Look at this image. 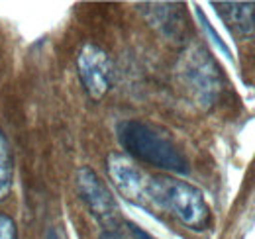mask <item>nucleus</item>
<instances>
[{
    "mask_svg": "<svg viewBox=\"0 0 255 239\" xmlns=\"http://www.w3.org/2000/svg\"><path fill=\"white\" fill-rule=\"evenodd\" d=\"M108 175L118 188V192L137 206L149 208V180L151 177L145 175L131 159L120 153L108 155Z\"/></svg>",
    "mask_w": 255,
    "mask_h": 239,
    "instance_id": "39448f33",
    "label": "nucleus"
},
{
    "mask_svg": "<svg viewBox=\"0 0 255 239\" xmlns=\"http://www.w3.org/2000/svg\"><path fill=\"white\" fill-rule=\"evenodd\" d=\"M0 239H18L16 224L6 214H0Z\"/></svg>",
    "mask_w": 255,
    "mask_h": 239,
    "instance_id": "9d476101",
    "label": "nucleus"
},
{
    "mask_svg": "<svg viewBox=\"0 0 255 239\" xmlns=\"http://www.w3.org/2000/svg\"><path fill=\"white\" fill-rule=\"evenodd\" d=\"M75 180H77V190H79L83 202L87 204V208L91 210V214L95 216L96 222L102 228H106L108 232L118 228V224H120V208H118L112 192L100 180V177L91 167H81L77 171Z\"/></svg>",
    "mask_w": 255,
    "mask_h": 239,
    "instance_id": "20e7f679",
    "label": "nucleus"
},
{
    "mask_svg": "<svg viewBox=\"0 0 255 239\" xmlns=\"http://www.w3.org/2000/svg\"><path fill=\"white\" fill-rule=\"evenodd\" d=\"M77 67L89 96L93 100H100L112 85V63L108 55L95 43H87L79 53Z\"/></svg>",
    "mask_w": 255,
    "mask_h": 239,
    "instance_id": "423d86ee",
    "label": "nucleus"
},
{
    "mask_svg": "<svg viewBox=\"0 0 255 239\" xmlns=\"http://www.w3.org/2000/svg\"><path fill=\"white\" fill-rule=\"evenodd\" d=\"M12 179V157H10V145L0 129V196L8 190Z\"/></svg>",
    "mask_w": 255,
    "mask_h": 239,
    "instance_id": "6e6552de",
    "label": "nucleus"
},
{
    "mask_svg": "<svg viewBox=\"0 0 255 239\" xmlns=\"http://www.w3.org/2000/svg\"><path fill=\"white\" fill-rule=\"evenodd\" d=\"M196 16H198V20H200V24H202V28H204V30H206V33H208V37H210V39L214 41V45H216V47H218V49L222 51L224 55L228 57V59L232 61V53H230V47H228V45L224 43V39H222V37H220V35L216 33V30H214L212 26H210V22L206 20V16L202 14V10H200V8H196Z\"/></svg>",
    "mask_w": 255,
    "mask_h": 239,
    "instance_id": "1a4fd4ad",
    "label": "nucleus"
},
{
    "mask_svg": "<svg viewBox=\"0 0 255 239\" xmlns=\"http://www.w3.org/2000/svg\"><path fill=\"white\" fill-rule=\"evenodd\" d=\"M149 208L169 212L194 232H202L210 226V208L206 204L204 194L187 180L151 177Z\"/></svg>",
    "mask_w": 255,
    "mask_h": 239,
    "instance_id": "f03ea898",
    "label": "nucleus"
},
{
    "mask_svg": "<svg viewBox=\"0 0 255 239\" xmlns=\"http://www.w3.org/2000/svg\"><path fill=\"white\" fill-rule=\"evenodd\" d=\"M179 69H181L179 71L181 79L194 98V102L200 104L202 108L212 106L220 94L222 81H220V71L214 59L208 55V51L198 45L191 47L189 51H185Z\"/></svg>",
    "mask_w": 255,
    "mask_h": 239,
    "instance_id": "7ed1b4c3",
    "label": "nucleus"
},
{
    "mask_svg": "<svg viewBox=\"0 0 255 239\" xmlns=\"http://www.w3.org/2000/svg\"><path fill=\"white\" fill-rule=\"evenodd\" d=\"M100 239H122V238H118L114 232H106V234H102V238Z\"/></svg>",
    "mask_w": 255,
    "mask_h": 239,
    "instance_id": "f8f14e48",
    "label": "nucleus"
},
{
    "mask_svg": "<svg viewBox=\"0 0 255 239\" xmlns=\"http://www.w3.org/2000/svg\"><path fill=\"white\" fill-rule=\"evenodd\" d=\"M212 6L232 35L242 41H255L254 2H212Z\"/></svg>",
    "mask_w": 255,
    "mask_h": 239,
    "instance_id": "0eeeda50",
    "label": "nucleus"
},
{
    "mask_svg": "<svg viewBox=\"0 0 255 239\" xmlns=\"http://www.w3.org/2000/svg\"><path fill=\"white\" fill-rule=\"evenodd\" d=\"M118 141L133 159L159 167L177 175H189V159L165 133L139 120H124L118 123Z\"/></svg>",
    "mask_w": 255,
    "mask_h": 239,
    "instance_id": "f257e3e1",
    "label": "nucleus"
},
{
    "mask_svg": "<svg viewBox=\"0 0 255 239\" xmlns=\"http://www.w3.org/2000/svg\"><path fill=\"white\" fill-rule=\"evenodd\" d=\"M126 226H128V230H129V234L135 239H155L153 236H149L147 232H143L139 226H135V224H129V222H128Z\"/></svg>",
    "mask_w": 255,
    "mask_h": 239,
    "instance_id": "9b49d317",
    "label": "nucleus"
}]
</instances>
